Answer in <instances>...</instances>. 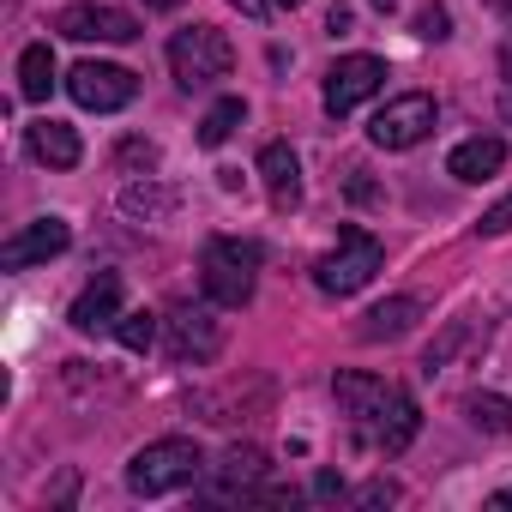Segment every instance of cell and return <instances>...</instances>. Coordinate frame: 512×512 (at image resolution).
<instances>
[{"mask_svg":"<svg viewBox=\"0 0 512 512\" xmlns=\"http://www.w3.org/2000/svg\"><path fill=\"white\" fill-rule=\"evenodd\" d=\"M211 308H217V302H211ZM211 308H205V302H175V308H169L163 332H169V356H175V362H211V356L223 350V326H217Z\"/></svg>","mask_w":512,"mask_h":512,"instance_id":"7","label":"cell"},{"mask_svg":"<svg viewBox=\"0 0 512 512\" xmlns=\"http://www.w3.org/2000/svg\"><path fill=\"white\" fill-rule=\"evenodd\" d=\"M338 494H344V476L338 470H320L314 476V500H338Z\"/></svg>","mask_w":512,"mask_h":512,"instance_id":"27","label":"cell"},{"mask_svg":"<svg viewBox=\"0 0 512 512\" xmlns=\"http://www.w3.org/2000/svg\"><path fill=\"white\" fill-rule=\"evenodd\" d=\"M380 85H386V61H380V55H344V61L326 73V109H332V115H350V109L368 103Z\"/></svg>","mask_w":512,"mask_h":512,"instance_id":"9","label":"cell"},{"mask_svg":"<svg viewBox=\"0 0 512 512\" xmlns=\"http://www.w3.org/2000/svg\"><path fill=\"white\" fill-rule=\"evenodd\" d=\"M494 506H512V488H500V494H494Z\"/></svg>","mask_w":512,"mask_h":512,"instance_id":"33","label":"cell"},{"mask_svg":"<svg viewBox=\"0 0 512 512\" xmlns=\"http://www.w3.org/2000/svg\"><path fill=\"white\" fill-rule=\"evenodd\" d=\"M175 187H157L151 175L145 181H133V187H121V211L133 217V223H163V217H175Z\"/></svg>","mask_w":512,"mask_h":512,"instance_id":"18","label":"cell"},{"mask_svg":"<svg viewBox=\"0 0 512 512\" xmlns=\"http://www.w3.org/2000/svg\"><path fill=\"white\" fill-rule=\"evenodd\" d=\"M392 7H398V0H374V13H392Z\"/></svg>","mask_w":512,"mask_h":512,"instance_id":"34","label":"cell"},{"mask_svg":"<svg viewBox=\"0 0 512 512\" xmlns=\"http://www.w3.org/2000/svg\"><path fill=\"white\" fill-rule=\"evenodd\" d=\"M500 163H506V139L500 133H476V139H464L452 157H446V169L458 175V181H488V175H500Z\"/></svg>","mask_w":512,"mask_h":512,"instance_id":"14","label":"cell"},{"mask_svg":"<svg viewBox=\"0 0 512 512\" xmlns=\"http://www.w3.org/2000/svg\"><path fill=\"white\" fill-rule=\"evenodd\" d=\"M272 7H284V13H290V7H302V0H272Z\"/></svg>","mask_w":512,"mask_h":512,"instance_id":"35","label":"cell"},{"mask_svg":"<svg viewBox=\"0 0 512 512\" xmlns=\"http://www.w3.org/2000/svg\"><path fill=\"white\" fill-rule=\"evenodd\" d=\"M416 37H422V43H446V37H452L446 7H422V13H416Z\"/></svg>","mask_w":512,"mask_h":512,"instance_id":"24","label":"cell"},{"mask_svg":"<svg viewBox=\"0 0 512 512\" xmlns=\"http://www.w3.org/2000/svg\"><path fill=\"white\" fill-rule=\"evenodd\" d=\"M229 67H235V49L217 25H187L169 37V73L181 91H211L217 79H229Z\"/></svg>","mask_w":512,"mask_h":512,"instance_id":"3","label":"cell"},{"mask_svg":"<svg viewBox=\"0 0 512 512\" xmlns=\"http://www.w3.org/2000/svg\"><path fill=\"white\" fill-rule=\"evenodd\" d=\"M31 157L49 163V169H73V163L85 157V145H79L73 127H61V121H37V127H31Z\"/></svg>","mask_w":512,"mask_h":512,"instance_id":"17","label":"cell"},{"mask_svg":"<svg viewBox=\"0 0 512 512\" xmlns=\"http://www.w3.org/2000/svg\"><path fill=\"white\" fill-rule=\"evenodd\" d=\"M464 338H470V326H446V332H440V344H428V356H422V374L434 380V374H440V368L452 362V350H458Z\"/></svg>","mask_w":512,"mask_h":512,"instance_id":"23","label":"cell"},{"mask_svg":"<svg viewBox=\"0 0 512 512\" xmlns=\"http://www.w3.org/2000/svg\"><path fill=\"white\" fill-rule=\"evenodd\" d=\"M434 121H440L434 97L410 91V97H392V103L368 121V139H374L380 151H410V145H422V139L434 133Z\"/></svg>","mask_w":512,"mask_h":512,"instance_id":"6","label":"cell"},{"mask_svg":"<svg viewBox=\"0 0 512 512\" xmlns=\"http://www.w3.org/2000/svg\"><path fill=\"white\" fill-rule=\"evenodd\" d=\"M49 91H55V49L49 43H31L19 55V97L25 103H49Z\"/></svg>","mask_w":512,"mask_h":512,"instance_id":"19","label":"cell"},{"mask_svg":"<svg viewBox=\"0 0 512 512\" xmlns=\"http://www.w3.org/2000/svg\"><path fill=\"white\" fill-rule=\"evenodd\" d=\"M67 241H73V229L61 223V217H37V223H25L7 247H0V266L7 272H25V266H49L55 253H67Z\"/></svg>","mask_w":512,"mask_h":512,"instance_id":"10","label":"cell"},{"mask_svg":"<svg viewBox=\"0 0 512 512\" xmlns=\"http://www.w3.org/2000/svg\"><path fill=\"white\" fill-rule=\"evenodd\" d=\"M500 115H506V121H512V85H506V91H500Z\"/></svg>","mask_w":512,"mask_h":512,"instance_id":"32","label":"cell"},{"mask_svg":"<svg viewBox=\"0 0 512 512\" xmlns=\"http://www.w3.org/2000/svg\"><path fill=\"white\" fill-rule=\"evenodd\" d=\"M350 25H356V13L344 7V0H338V7L326 13V31H332V37H350Z\"/></svg>","mask_w":512,"mask_h":512,"instance_id":"28","label":"cell"},{"mask_svg":"<svg viewBox=\"0 0 512 512\" xmlns=\"http://www.w3.org/2000/svg\"><path fill=\"white\" fill-rule=\"evenodd\" d=\"M464 410H470V422H476L482 434H512V398H500V392H470Z\"/></svg>","mask_w":512,"mask_h":512,"instance_id":"21","label":"cell"},{"mask_svg":"<svg viewBox=\"0 0 512 512\" xmlns=\"http://www.w3.org/2000/svg\"><path fill=\"white\" fill-rule=\"evenodd\" d=\"M67 91H73L79 109L109 115V109H127V103L139 97V79H133L127 67H109V61H79V67L67 73Z\"/></svg>","mask_w":512,"mask_h":512,"instance_id":"8","label":"cell"},{"mask_svg":"<svg viewBox=\"0 0 512 512\" xmlns=\"http://www.w3.org/2000/svg\"><path fill=\"white\" fill-rule=\"evenodd\" d=\"M73 332H115V320H121V278L115 272H103L97 284H85V296L73 302Z\"/></svg>","mask_w":512,"mask_h":512,"instance_id":"12","label":"cell"},{"mask_svg":"<svg viewBox=\"0 0 512 512\" xmlns=\"http://www.w3.org/2000/svg\"><path fill=\"white\" fill-rule=\"evenodd\" d=\"M380 266H386V247H380L368 229H344L338 247L314 260V284H320L326 296H356V290L374 284Z\"/></svg>","mask_w":512,"mask_h":512,"instance_id":"4","label":"cell"},{"mask_svg":"<svg viewBox=\"0 0 512 512\" xmlns=\"http://www.w3.org/2000/svg\"><path fill=\"white\" fill-rule=\"evenodd\" d=\"M362 500H368V506H380V500H398V488H392V482H368V488H362Z\"/></svg>","mask_w":512,"mask_h":512,"instance_id":"29","label":"cell"},{"mask_svg":"<svg viewBox=\"0 0 512 512\" xmlns=\"http://www.w3.org/2000/svg\"><path fill=\"white\" fill-rule=\"evenodd\" d=\"M229 7H241L247 19H260V13H266V0H229Z\"/></svg>","mask_w":512,"mask_h":512,"instance_id":"30","label":"cell"},{"mask_svg":"<svg viewBox=\"0 0 512 512\" xmlns=\"http://www.w3.org/2000/svg\"><path fill=\"white\" fill-rule=\"evenodd\" d=\"M253 272H260V247L241 235L205 241V296L217 308H247L253 302Z\"/></svg>","mask_w":512,"mask_h":512,"instance_id":"5","label":"cell"},{"mask_svg":"<svg viewBox=\"0 0 512 512\" xmlns=\"http://www.w3.org/2000/svg\"><path fill=\"white\" fill-rule=\"evenodd\" d=\"M115 338L133 350V356H145L151 344H157V314H145V308H133V314H121L115 320Z\"/></svg>","mask_w":512,"mask_h":512,"instance_id":"22","label":"cell"},{"mask_svg":"<svg viewBox=\"0 0 512 512\" xmlns=\"http://www.w3.org/2000/svg\"><path fill=\"white\" fill-rule=\"evenodd\" d=\"M241 121H247V103H241V97H217V103L205 109V121H199V145H205V151H217Z\"/></svg>","mask_w":512,"mask_h":512,"instance_id":"20","label":"cell"},{"mask_svg":"<svg viewBox=\"0 0 512 512\" xmlns=\"http://www.w3.org/2000/svg\"><path fill=\"white\" fill-rule=\"evenodd\" d=\"M332 392H338V404H344L356 440H362L368 452H380V458H398V452L416 440V428H422L416 398L398 392V386H386V380H374V374H338Z\"/></svg>","mask_w":512,"mask_h":512,"instance_id":"1","label":"cell"},{"mask_svg":"<svg viewBox=\"0 0 512 512\" xmlns=\"http://www.w3.org/2000/svg\"><path fill=\"white\" fill-rule=\"evenodd\" d=\"M260 175H266V193H272L278 211H296L302 205V163H296V151L284 139H272L260 151Z\"/></svg>","mask_w":512,"mask_h":512,"instance_id":"13","label":"cell"},{"mask_svg":"<svg viewBox=\"0 0 512 512\" xmlns=\"http://www.w3.org/2000/svg\"><path fill=\"white\" fill-rule=\"evenodd\" d=\"M55 31L73 37V43H133L139 37V19L121 13V7H61Z\"/></svg>","mask_w":512,"mask_h":512,"instance_id":"11","label":"cell"},{"mask_svg":"<svg viewBox=\"0 0 512 512\" xmlns=\"http://www.w3.org/2000/svg\"><path fill=\"white\" fill-rule=\"evenodd\" d=\"M476 229H482V235H506V229H512V193H506V199H494V205L482 211V223H476Z\"/></svg>","mask_w":512,"mask_h":512,"instance_id":"26","label":"cell"},{"mask_svg":"<svg viewBox=\"0 0 512 512\" xmlns=\"http://www.w3.org/2000/svg\"><path fill=\"white\" fill-rule=\"evenodd\" d=\"M115 163H121V169H157V145H151V139H121Z\"/></svg>","mask_w":512,"mask_h":512,"instance_id":"25","label":"cell"},{"mask_svg":"<svg viewBox=\"0 0 512 512\" xmlns=\"http://www.w3.org/2000/svg\"><path fill=\"white\" fill-rule=\"evenodd\" d=\"M199 476H205V452H199L193 440H181V434L139 446V452H133V464H127V488H133L139 500L181 494V488H193Z\"/></svg>","mask_w":512,"mask_h":512,"instance_id":"2","label":"cell"},{"mask_svg":"<svg viewBox=\"0 0 512 512\" xmlns=\"http://www.w3.org/2000/svg\"><path fill=\"white\" fill-rule=\"evenodd\" d=\"M145 7H157V13H175V7H181V0H145Z\"/></svg>","mask_w":512,"mask_h":512,"instance_id":"31","label":"cell"},{"mask_svg":"<svg viewBox=\"0 0 512 512\" xmlns=\"http://www.w3.org/2000/svg\"><path fill=\"white\" fill-rule=\"evenodd\" d=\"M260 476H266V452L260 446H229L223 458H217V494H253L260 488Z\"/></svg>","mask_w":512,"mask_h":512,"instance_id":"16","label":"cell"},{"mask_svg":"<svg viewBox=\"0 0 512 512\" xmlns=\"http://www.w3.org/2000/svg\"><path fill=\"white\" fill-rule=\"evenodd\" d=\"M416 320H422V302H416V296H392V302H380V308L362 314L356 338H362V344H392V338H404Z\"/></svg>","mask_w":512,"mask_h":512,"instance_id":"15","label":"cell"}]
</instances>
